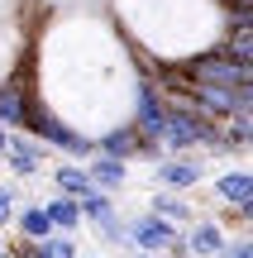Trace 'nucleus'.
Masks as SVG:
<instances>
[{"mask_svg": "<svg viewBox=\"0 0 253 258\" xmlns=\"http://www.w3.org/2000/svg\"><path fill=\"white\" fill-rule=\"evenodd\" d=\"M91 177H96V186H101V191H120L124 182H129V163H124V158H110V153H96L91 163Z\"/></svg>", "mask_w": 253, "mask_h": 258, "instance_id": "obj_13", "label": "nucleus"}, {"mask_svg": "<svg viewBox=\"0 0 253 258\" xmlns=\"http://www.w3.org/2000/svg\"><path fill=\"white\" fill-rule=\"evenodd\" d=\"M53 182H57V191L76 196V201H86L91 191H101V186H96V177H91V167H76V163H62V167L53 172Z\"/></svg>", "mask_w": 253, "mask_h": 258, "instance_id": "obj_14", "label": "nucleus"}, {"mask_svg": "<svg viewBox=\"0 0 253 258\" xmlns=\"http://www.w3.org/2000/svg\"><path fill=\"white\" fill-rule=\"evenodd\" d=\"M229 215H234L239 225H253V201H244V206H239V211H229Z\"/></svg>", "mask_w": 253, "mask_h": 258, "instance_id": "obj_18", "label": "nucleus"}, {"mask_svg": "<svg viewBox=\"0 0 253 258\" xmlns=\"http://www.w3.org/2000/svg\"><path fill=\"white\" fill-rule=\"evenodd\" d=\"M48 215H53V225H57V234H76L86 225V211H81V201L76 196H67V191H57V196H48Z\"/></svg>", "mask_w": 253, "mask_h": 258, "instance_id": "obj_12", "label": "nucleus"}, {"mask_svg": "<svg viewBox=\"0 0 253 258\" xmlns=\"http://www.w3.org/2000/svg\"><path fill=\"white\" fill-rule=\"evenodd\" d=\"M215 201L225 211H239L244 201H253V172H220L215 177Z\"/></svg>", "mask_w": 253, "mask_h": 258, "instance_id": "obj_10", "label": "nucleus"}, {"mask_svg": "<svg viewBox=\"0 0 253 258\" xmlns=\"http://www.w3.org/2000/svg\"><path fill=\"white\" fill-rule=\"evenodd\" d=\"M81 211H86V225H96V234L105 244H129V220L115 211V191H91L81 201Z\"/></svg>", "mask_w": 253, "mask_h": 258, "instance_id": "obj_2", "label": "nucleus"}, {"mask_svg": "<svg viewBox=\"0 0 253 258\" xmlns=\"http://www.w3.org/2000/svg\"><path fill=\"white\" fill-rule=\"evenodd\" d=\"M0 167H5V153H0Z\"/></svg>", "mask_w": 253, "mask_h": 258, "instance_id": "obj_22", "label": "nucleus"}, {"mask_svg": "<svg viewBox=\"0 0 253 258\" xmlns=\"http://www.w3.org/2000/svg\"><path fill=\"white\" fill-rule=\"evenodd\" d=\"M187 244H191V258H220L229 244L225 225L220 220H206V215H196V220L187 225Z\"/></svg>", "mask_w": 253, "mask_h": 258, "instance_id": "obj_8", "label": "nucleus"}, {"mask_svg": "<svg viewBox=\"0 0 253 258\" xmlns=\"http://www.w3.org/2000/svg\"><path fill=\"white\" fill-rule=\"evenodd\" d=\"M29 115H34L29 86L19 82V77H5V82H0V124L5 129H29Z\"/></svg>", "mask_w": 253, "mask_h": 258, "instance_id": "obj_7", "label": "nucleus"}, {"mask_svg": "<svg viewBox=\"0 0 253 258\" xmlns=\"http://www.w3.org/2000/svg\"><path fill=\"white\" fill-rule=\"evenodd\" d=\"M225 148H253V120H229L225 124Z\"/></svg>", "mask_w": 253, "mask_h": 258, "instance_id": "obj_16", "label": "nucleus"}, {"mask_svg": "<svg viewBox=\"0 0 253 258\" xmlns=\"http://www.w3.org/2000/svg\"><path fill=\"white\" fill-rule=\"evenodd\" d=\"M206 158H196V153H167L162 163H153V182L158 186H167V191H191L196 182H206Z\"/></svg>", "mask_w": 253, "mask_h": 258, "instance_id": "obj_4", "label": "nucleus"}, {"mask_svg": "<svg viewBox=\"0 0 253 258\" xmlns=\"http://www.w3.org/2000/svg\"><path fill=\"white\" fill-rule=\"evenodd\" d=\"M96 144H101V153L124 158V163H129V158H148V144H143V134H139V124H134V120L110 124L101 139H96Z\"/></svg>", "mask_w": 253, "mask_h": 258, "instance_id": "obj_6", "label": "nucleus"}, {"mask_svg": "<svg viewBox=\"0 0 253 258\" xmlns=\"http://www.w3.org/2000/svg\"><path fill=\"white\" fill-rule=\"evenodd\" d=\"M19 220V186L15 182H0V230Z\"/></svg>", "mask_w": 253, "mask_h": 258, "instance_id": "obj_15", "label": "nucleus"}, {"mask_svg": "<svg viewBox=\"0 0 253 258\" xmlns=\"http://www.w3.org/2000/svg\"><path fill=\"white\" fill-rule=\"evenodd\" d=\"M148 211L162 215V220H172V225H191V220H196L191 196H187V191H167V186H158V191L148 196Z\"/></svg>", "mask_w": 253, "mask_h": 258, "instance_id": "obj_9", "label": "nucleus"}, {"mask_svg": "<svg viewBox=\"0 0 253 258\" xmlns=\"http://www.w3.org/2000/svg\"><path fill=\"white\" fill-rule=\"evenodd\" d=\"M220 258H253V234H239V239H229Z\"/></svg>", "mask_w": 253, "mask_h": 258, "instance_id": "obj_17", "label": "nucleus"}, {"mask_svg": "<svg viewBox=\"0 0 253 258\" xmlns=\"http://www.w3.org/2000/svg\"><path fill=\"white\" fill-rule=\"evenodd\" d=\"M48 163V144L38 134H29V129H15L10 134V153H5V167L15 177H38Z\"/></svg>", "mask_w": 253, "mask_h": 258, "instance_id": "obj_5", "label": "nucleus"}, {"mask_svg": "<svg viewBox=\"0 0 253 258\" xmlns=\"http://www.w3.org/2000/svg\"><path fill=\"white\" fill-rule=\"evenodd\" d=\"M177 234H182V225H172V220H162V215L143 211V215L129 220V249H139V253H167Z\"/></svg>", "mask_w": 253, "mask_h": 258, "instance_id": "obj_3", "label": "nucleus"}, {"mask_svg": "<svg viewBox=\"0 0 253 258\" xmlns=\"http://www.w3.org/2000/svg\"><path fill=\"white\" fill-rule=\"evenodd\" d=\"M129 258H162V253H139V249H134V253H129Z\"/></svg>", "mask_w": 253, "mask_h": 258, "instance_id": "obj_21", "label": "nucleus"}, {"mask_svg": "<svg viewBox=\"0 0 253 258\" xmlns=\"http://www.w3.org/2000/svg\"><path fill=\"white\" fill-rule=\"evenodd\" d=\"M10 134H15V129H5V124H0V153H10Z\"/></svg>", "mask_w": 253, "mask_h": 258, "instance_id": "obj_19", "label": "nucleus"}, {"mask_svg": "<svg viewBox=\"0 0 253 258\" xmlns=\"http://www.w3.org/2000/svg\"><path fill=\"white\" fill-rule=\"evenodd\" d=\"M81 258H96V253H81Z\"/></svg>", "mask_w": 253, "mask_h": 258, "instance_id": "obj_23", "label": "nucleus"}, {"mask_svg": "<svg viewBox=\"0 0 253 258\" xmlns=\"http://www.w3.org/2000/svg\"><path fill=\"white\" fill-rule=\"evenodd\" d=\"M29 134H38L43 144L62 148V153H86V158H96V153H101V144H96L91 134L72 129L67 120H57V115H48V110H34V115H29Z\"/></svg>", "mask_w": 253, "mask_h": 258, "instance_id": "obj_1", "label": "nucleus"}, {"mask_svg": "<svg viewBox=\"0 0 253 258\" xmlns=\"http://www.w3.org/2000/svg\"><path fill=\"white\" fill-rule=\"evenodd\" d=\"M0 258H15V244H5V249H0Z\"/></svg>", "mask_w": 253, "mask_h": 258, "instance_id": "obj_20", "label": "nucleus"}, {"mask_svg": "<svg viewBox=\"0 0 253 258\" xmlns=\"http://www.w3.org/2000/svg\"><path fill=\"white\" fill-rule=\"evenodd\" d=\"M15 230H19V239L43 244V239H53V234H57V225H53V215H48V206H19Z\"/></svg>", "mask_w": 253, "mask_h": 258, "instance_id": "obj_11", "label": "nucleus"}]
</instances>
